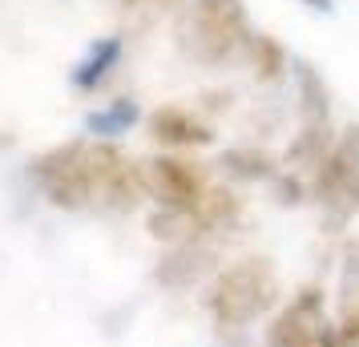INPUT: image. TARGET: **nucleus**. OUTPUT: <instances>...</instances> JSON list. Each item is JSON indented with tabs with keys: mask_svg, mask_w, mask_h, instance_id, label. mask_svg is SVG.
<instances>
[{
	"mask_svg": "<svg viewBox=\"0 0 359 347\" xmlns=\"http://www.w3.org/2000/svg\"><path fill=\"white\" fill-rule=\"evenodd\" d=\"M33 178L45 190V198L61 210H130L146 194V174L133 165L114 142H65L45 149L33 162Z\"/></svg>",
	"mask_w": 359,
	"mask_h": 347,
	"instance_id": "obj_1",
	"label": "nucleus"
},
{
	"mask_svg": "<svg viewBox=\"0 0 359 347\" xmlns=\"http://www.w3.org/2000/svg\"><path fill=\"white\" fill-rule=\"evenodd\" d=\"M278 303V275L271 259L250 254L218 271L206 291V311L218 327H246Z\"/></svg>",
	"mask_w": 359,
	"mask_h": 347,
	"instance_id": "obj_2",
	"label": "nucleus"
},
{
	"mask_svg": "<svg viewBox=\"0 0 359 347\" xmlns=\"http://www.w3.org/2000/svg\"><path fill=\"white\" fill-rule=\"evenodd\" d=\"M250 20L243 0H190L178 25V45L198 65H222L250 45Z\"/></svg>",
	"mask_w": 359,
	"mask_h": 347,
	"instance_id": "obj_3",
	"label": "nucleus"
},
{
	"mask_svg": "<svg viewBox=\"0 0 359 347\" xmlns=\"http://www.w3.org/2000/svg\"><path fill=\"white\" fill-rule=\"evenodd\" d=\"M327 295L319 283H307L291 295V303L271 319L266 347H319L327 335Z\"/></svg>",
	"mask_w": 359,
	"mask_h": 347,
	"instance_id": "obj_4",
	"label": "nucleus"
},
{
	"mask_svg": "<svg viewBox=\"0 0 359 347\" xmlns=\"http://www.w3.org/2000/svg\"><path fill=\"white\" fill-rule=\"evenodd\" d=\"M315 198L339 215L359 206V130L343 133L315 170Z\"/></svg>",
	"mask_w": 359,
	"mask_h": 347,
	"instance_id": "obj_5",
	"label": "nucleus"
},
{
	"mask_svg": "<svg viewBox=\"0 0 359 347\" xmlns=\"http://www.w3.org/2000/svg\"><path fill=\"white\" fill-rule=\"evenodd\" d=\"M142 174H146V194H154L162 210H194L210 190L202 170L182 158H149Z\"/></svg>",
	"mask_w": 359,
	"mask_h": 347,
	"instance_id": "obj_6",
	"label": "nucleus"
},
{
	"mask_svg": "<svg viewBox=\"0 0 359 347\" xmlns=\"http://www.w3.org/2000/svg\"><path fill=\"white\" fill-rule=\"evenodd\" d=\"M149 133L162 142V146H178V149H190V146H210L214 133L210 125H202L190 109L182 105H162L149 114Z\"/></svg>",
	"mask_w": 359,
	"mask_h": 347,
	"instance_id": "obj_7",
	"label": "nucleus"
},
{
	"mask_svg": "<svg viewBox=\"0 0 359 347\" xmlns=\"http://www.w3.org/2000/svg\"><path fill=\"white\" fill-rule=\"evenodd\" d=\"M117 61H121V36H101V41H93L89 53L73 65V89H81V93L97 89L114 73Z\"/></svg>",
	"mask_w": 359,
	"mask_h": 347,
	"instance_id": "obj_8",
	"label": "nucleus"
},
{
	"mask_svg": "<svg viewBox=\"0 0 359 347\" xmlns=\"http://www.w3.org/2000/svg\"><path fill=\"white\" fill-rule=\"evenodd\" d=\"M294 85H299V109H303V125H327L331 117V101H327V85L323 77L307 65L294 61Z\"/></svg>",
	"mask_w": 359,
	"mask_h": 347,
	"instance_id": "obj_9",
	"label": "nucleus"
},
{
	"mask_svg": "<svg viewBox=\"0 0 359 347\" xmlns=\"http://www.w3.org/2000/svg\"><path fill=\"white\" fill-rule=\"evenodd\" d=\"M137 101H130V97H117V101H109L105 109H97V114H89L85 117V130L89 133H97V137H117V133H126L137 121Z\"/></svg>",
	"mask_w": 359,
	"mask_h": 347,
	"instance_id": "obj_10",
	"label": "nucleus"
},
{
	"mask_svg": "<svg viewBox=\"0 0 359 347\" xmlns=\"http://www.w3.org/2000/svg\"><path fill=\"white\" fill-rule=\"evenodd\" d=\"M246 49H250V65L259 73V81H278V77L287 73V65H291V61H287V49L266 33H255Z\"/></svg>",
	"mask_w": 359,
	"mask_h": 347,
	"instance_id": "obj_11",
	"label": "nucleus"
},
{
	"mask_svg": "<svg viewBox=\"0 0 359 347\" xmlns=\"http://www.w3.org/2000/svg\"><path fill=\"white\" fill-rule=\"evenodd\" d=\"M222 165H226L230 174H238V178H278L275 170V158L266 154V149H226L222 154Z\"/></svg>",
	"mask_w": 359,
	"mask_h": 347,
	"instance_id": "obj_12",
	"label": "nucleus"
},
{
	"mask_svg": "<svg viewBox=\"0 0 359 347\" xmlns=\"http://www.w3.org/2000/svg\"><path fill=\"white\" fill-rule=\"evenodd\" d=\"M335 335H339L343 347H359V299L343 307V319H339V327H335Z\"/></svg>",
	"mask_w": 359,
	"mask_h": 347,
	"instance_id": "obj_13",
	"label": "nucleus"
},
{
	"mask_svg": "<svg viewBox=\"0 0 359 347\" xmlns=\"http://www.w3.org/2000/svg\"><path fill=\"white\" fill-rule=\"evenodd\" d=\"M278 194H283V202H299L303 198V186L294 178H278Z\"/></svg>",
	"mask_w": 359,
	"mask_h": 347,
	"instance_id": "obj_14",
	"label": "nucleus"
},
{
	"mask_svg": "<svg viewBox=\"0 0 359 347\" xmlns=\"http://www.w3.org/2000/svg\"><path fill=\"white\" fill-rule=\"evenodd\" d=\"M299 4H307L315 13H331V8H335V0H299Z\"/></svg>",
	"mask_w": 359,
	"mask_h": 347,
	"instance_id": "obj_15",
	"label": "nucleus"
},
{
	"mask_svg": "<svg viewBox=\"0 0 359 347\" xmlns=\"http://www.w3.org/2000/svg\"><path fill=\"white\" fill-rule=\"evenodd\" d=\"M126 8H142V4H174V0H121Z\"/></svg>",
	"mask_w": 359,
	"mask_h": 347,
	"instance_id": "obj_16",
	"label": "nucleus"
},
{
	"mask_svg": "<svg viewBox=\"0 0 359 347\" xmlns=\"http://www.w3.org/2000/svg\"><path fill=\"white\" fill-rule=\"evenodd\" d=\"M319 347H343L339 335H335V327H327V335H323V343H319Z\"/></svg>",
	"mask_w": 359,
	"mask_h": 347,
	"instance_id": "obj_17",
	"label": "nucleus"
}]
</instances>
